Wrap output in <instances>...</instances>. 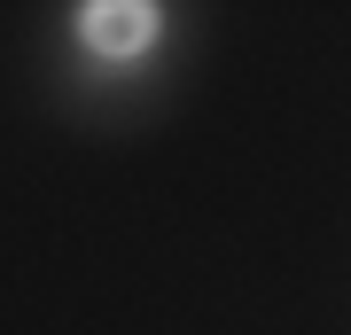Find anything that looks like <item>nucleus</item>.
<instances>
[{
  "label": "nucleus",
  "instance_id": "nucleus-1",
  "mask_svg": "<svg viewBox=\"0 0 351 335\" xmlns=\"http://www.w3.org/2000/svg\"><path fill=\"white\" fill-rule=\"evenodd\" d=\"M78 32H86V47H101V55H141L164 24L141 0H101V8H78Z\"/></svg>",
  "mask_w": 351,
  "mask_h": 335
}]
</instances>
